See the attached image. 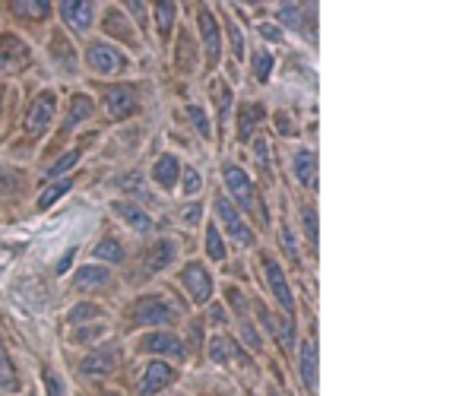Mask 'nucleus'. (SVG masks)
I'll use <instances>...</instances> for the list:
<instances>
[{
	"mask_svg": "<svg viewBox=\"0 0 475 396\" xmlns=\"http://www.w3.org/2000/svg\"><path fill=\"white\" fill-rule=\"evenodd\" d=\"M222 178H225V187L232 191V197L238 200L253 219H260V225H263L266 222V206H263V200L257 197V187L251 184L244 168H238L234 162H225V165H222Z\"/></svg>",
	"mask_w": 475,
	"mask_h": 396,
	"instance_id": "f257e3e1",
	"label": "nucleus"
},
{
	"mask_svg": "<svg viewBox=\"0 0 475 396\" xmlns=\"http://www.w3.org/2000/svg\"><path fill=\"white\" fill-rule=\"evenodd\" d=\"M175 317H177V311L165 298H158V295H143V298H137L130 307V324L133 326H139V324L158 326V324H171Z\"/></svg>",
	"mask_w": 475,
	"mask_h": 396,
	"instance_id": "f03ea898",
	"label": "nucleus"
},
{
	"mask_svg": "<svg viewBox=\"0 0 475 396\" xmlns=\"http://www.w3.org/2000/svg\"><path fill=\"white\" fill-rule=\"evenodd\" d=\"M86 64L92 73L114 77V73H120L127 67V58H124V51H118V48L108 45V41H92L86 51Z\"/></svg>",
	"mask_w": 475,
	"mask_h": 396,
	"instance_id": "7ed1b4c3",
	"label": "nucleus"
},
{
	"mask_svg": "<svg viewBox=\"0 0 475 396\" xmlns=\"http://www.w3.org/2000/svg\"><path fill=\"white\" fill-rule=\"evenodd\" d=\"M215 216H219V222L225 225V231L241 244V248H251V244H253V229L244 222V216L234 210L232 200H228L225 193H219V197H215Z\"/></svg>",
	"mask_w": 475,
	"mask_h": 396,
	"instance_id": "20e7f679",
	"label": "nucleus"
},
{
	"mask_svg": "<svg viewBox=\"0 0 475 396\" xmlns=\"http://www.w3.org/2000/svg\"><path fill=\"white\" fill-rule=\"evenodd\" d=\"M181 286L194 305H209V298H213V276L203 263H187L181 269Z\"/></svg>",
	"mask_w": 475,
	"mask_h": 396,
	"instance_id": "39448f33",
	"label": "nucleus"
},
{
	"mask_svg": "<svg viewBox=\"0 0 475 396\" xmlns=\"http://www.w3.org/2000/svg\"><path fill=\"white\" fill-rule=\"evenodd\" d=\"M29 60H32V51L19 35L13 32L0 35V73H19L29 67Z\"/></svg>",
	"mask_w": 475,
	"mask_h": 396,
	"instance_id": "423d86ee",
	"label": "nucleus"
},
{
	"mask_svg": "<svg viewBox=\"0 0 475 396\" xmlns=\"http://www.w3.org/2000/svg\"><path fill=\"white\" fill-rule=\"evenodd\" d=\"M260 260H263V273H266V282H270V292L276 295V301L291 317V314H295V295H291V286H289V279H285L282 267H279L270 254H260Z\"/></svg>",
	"mask_w": 475,
	"mask_h": 396,
	"instance_id": "0eeeda50",
	"label": "nucleus"
},
{
	"mask_svg": "<svg viewBox=\"0 0 475 396\" xmlns=\"http://www.w3.org/2000/svg\"><path fill=\"white\" fill-rule=\"evenodd\" d=\"M54 111H57V96L51 89H44L42 96L32 98L29 111H25V130H29V134H44L51 117H54Z\"/></svg>",
	"mask_w": 475,
	"mask_h": 396,
	"instance_id": "6e6552de",
	"label": "nucleus"
},
{
	"mask_svg": "<svg viewBox=\"0 0 475 396\" xmlns=\"http://www.w3.org/2000/svg\"><path fill=\"white\" fill-rule=\"evenodd\" d=\"M139 352H149V355H171V358H187V345L181 343V336L175 333H146L139 339Z\"/></svg>",
	"mask_w": 475,
	"mask_h": 396,
	"instance_id": "1a4fd4ad",
	"label": "nucleus"
},
{
	"mask_svg": "<svg viewBox=\"0 0 475 396\" xmlns=\"http://www.w3.org/2000/svg\"><path fill=\"white\" fill-rule=\"evenodd\" d=\"M225 295H228V305L234 307V317H238V326H241V336H244V343L251 345V349H260L263 343H260V333L253 330V320H251V311H247L244 292H241V288H234V286H228Z\"/></svg>",
	"mask_w": 475,
	"mask_h": 396,
	"instance_id": "9d476101",
	"label": "nucleus"
},
{
	"mask_svg": "<svg viewBox=\"0 0 475 396\" xmlns=\"http://www.w3.org/2000/svg\"><path fill=\"white\" fill-rule=\"evenodd\" d=\"M175 368H171L168 362H152V364H146V371H143V381H139V387H137V393L139 396H152V393H158V390H165V387H171L175 383Z\"/></svg>",
	"mask_w": 475,
	"mask_h": 396,
	"instance_id": "9b49d317",
	"label": "nucleus"
},
{
	"mask_svg": "<svg viewBox=\"0 0 475 396\" xmlns=\"http://www.w3.org/2000/svg\"><path fill=\"white\" fill-rule=\"evenodd\" d=\"M101 105H105V111L114 117V121H120V117L137 111V89H133V86H114V89L105 92Z\"/></svg>",
	"mask_w": 475,
	"mask_h": 396,
	"instance_id": "f8f14e48",
	"label": "nucleus"
},
{
	"mask_svg": "<svg viewBox=\"0 0 475 396\" xmlns=\"http://www.w3.org/2000/svg\"><path fill=\"white\" fill-rule=\"evenodd\" d=\"M48 51L51 58H54V64L61 67V73H67V77H76V70H80V58H76V48L70 45V39L63 32H51V41H48Z\"/></svg>",
	"mask_w": 475,
	"mask_h": 396,
	"instance_id": "ddd939ff",
	"label": "nucleus"
},
{
	"mask_svg": "<svg viewBox=\"0 0 475 396\" xmlns=\"http://www.w3.org/2000/svg\"><path fill=\"white\" fill-rule=\"evenodd\" d=\"M200 35H203V48H206L209 67H215L219 64V54H222V32H219V23H215V13L209 7L200 10Z\"/></svg>",
	"mask_w": 475,
	"mask_h": 396,
	"instance_id": "4468645a",
	"label": "nucleus"
},
{
	"mask_svg": "<svg viewBox=\"0 0 475 396\" xmlns=\"http://www.w3.org/2000/svg\"><path fill=\"white\" fill-rule=\"evenodd\" d=\"M57 10H61V20L67 23L76 35H82L89 26H92V10L95 7L89 4V0H63Z\"/></svg>",
	"mask_w": 475,
	"mask_h": 396,
	"instance_id": "2eb2a0df",
	"label": "nucleus"
},
{
	"mask_svg": "<svg viewBox=\"0 0 475 396\" xmlns=\"http://www.w3.org/2000/svg\"><path fill=\"white\" fill-rule=\"evenodd\" d=\"M118 364H120V349L118 345H105V349L82 358L80 368H82V374H111Z\"/></svg>",
	"mask_w": 475,
	"mask_h": 396,
	"instance_id": "dca6fc26",
	"label": "nucleus"
},
{
	"mask_svg": "<svg viewBox=\"0 0 475 396\" xmlns=\"http://www.w3.org/2000/svg\"><path fill=\"white\" fill-rule=\"evenodd\" d=\"M101 29L108 32V39H120L127 45H137V35H133V26L127 23V13H120L118 7H111L101 20Z\"/></svg>",
	"mask_w": 475,
	"mask_h": 396,
	"instance_id": "f3484780",
	"label": "nucleus"
},
{
	"mask_svg": "<svg viewBox=\"0 0 475 396\" xmlns=\"http://www.w3.org/2000/svg\"><path fill=\"white\" fill-rule=\"evenodd\" d=\"M152 178H156L158 187L171 191V187L177 184V178H181V162H177V155H171V153L158 155L156 165H152Z\"/></svg>",
	"mask_w": 475,
	"mask_h": 396,
	"instance_id": "a211bd4d",
	"label": "nucleus"
},
{
	"mask_svg": "<svg viewBox=\"0 0 475 396\" xmlns=\"http://www.w3.org/2000/svg\"><path fill=\"white\" fill-rule=\"evenodd\" d=\"M111 210L118 212V216L124 219L130 229H137V231H149L152 229V219L146 216L137 203H130V200H118V203H111Z\"/></svg>",
	"mask_w": 475,
	"mask_h": 396,
	"instance_id": "6ab92c4d",
	"label": "nucleus"
},
{
	"mask_svg": "<svg viewBox=\"0 0 475 396\" xmlns=\"http://www.w3.org/2000/svg\"><path fill=\"white\" fill-rule=\"evenodd\" d=\"M263 117H266L263 105H257V102L241 105V115H238V136H241V143H244V140H251L253 127H257V124L263 121Z\"/></svg>",
	"mask_w": 475,
	"mask_h": 396,
	"instance_id": "aec40b11",
	"label": "nucleus"
},
{
	"mask_svg": "<svg viewBox=\"0 0 475 396\" xmlns=\"http://www.w3.org/2000/svg\"><path fill=\"white\" fill-rule=\"evenodd\" d=\"M171 263H175V244H171V241L152 244L149 254H146V267H149L152 273H162V269H168Z\"/></svg>",
	"mask_w": 475,
	"mask_h": 396,
	"instance_id": "412c9836",
	"label": "nucleus"
},
{
	"mask_svg": "<svg viewBox=\"0 0 475 396\" xmlns=\"http://www.w3.org/2000/svg\"><path fill=\"white\" fill-rule=\"evenodd\" d=\"M295 174L304 187L317 184V155L310 153V149H298L295 153Z\"/></svg>",
	"mask_w": 475,
	"mask_h": 396,
	"instance_id": "4be33fe9",
	"label": "nucleus"
},
{
	"mask_svg": "<svg viewBox=\"0 0 475 396\" xmlns=\"http://www.w3.org/2000/svg\"><path fill=\"white\" fill-rule=\"evenodd\" d=\"M95 105L89 96H73L70 98V108H67V121H63V130H73L76 124H82L86 117H92Z\"/></svg>",
	"mask_w": 475,
	"mask_h": 396,
	"instance_id": "5701e85b",
	"label": "nucleus"
},
{
	"mask_svg": "<svg viewBox=\"0 0 475 396\" xmlns=\"http://www.w3.org/2000/svg\"><path fill=\"white\" fill-rule=\"evenodd\" d=\"M301 381L308 390L317 387V343L314 339H308L301 345Z\"/></svg>",
	"mask_w": 475,
	"mask_h": 396,
	"instance_id": "b1692460",
	"label": "nucleus"
},
{
	"mask_svg": "<svg viewBox=\"0 0 475 396\" xmlns=\"http://www.w3.org/2000/svg\"><path fill=\"white\" fill-rule=\"evenodd\" d=\"M175 60H177V70H184V73H194L196 70V48H194V41H190L187 29H181V35H177V54H175Z\"/></svg>",
	"mask_w": 475,
	"mask_h": 396,
	"instance_id": "393cba45",
	"label": "nucleus"
},
{
	"mask_svg": "<svg viewBox=\"0 0 475 396\" xmlns=\"http://www.w3.org/2000/svg\"><path fill=\"white\" fill-rule=\"evenodd\" d=\"M73 282L80 288H99V286H108V282H111V273H108V267H80Z\"/></svg>",
	"mask_w": 475,
	"mask_h": 396,
	"instance_id": "a878e982",
	"label": "nucleus"
},
{
	"mask_svg": "<svg viewBox=\"0 0 475 396\" xmlns=\"http://www.w3.org/2000/svg\"><path fill=\"white\" fill-rule=\"evenodd\" d=\"M0 390H6V393H16L19 390V374L13 368V358L6 355L4 343H0Z\"/></svg>",
	"mask_w": 475,
	"mask_h": 396,
	"instance_id": "bb28decb",
	"label": "nucleus"
},
{
	"mask_svg": "<svg viewBox=\"0 0 475 396\" xmlns=\"http://www.w3.org/2000/svg\"><path fill=\"white\" fill-rule=\"evenodd\" d=\"M270 333H276L279 345H282L285 352H289L291 345H295V324H291V317H272Z\"/></svg>",
	"mask_w": 475,
	"mask_h": 396,
	"instance_id": "cd10ccee",
	"label": "nucleus"
},
{
	"mask_svg": "<svg viewBox=\"0 0 475 396\" xmlns=\"http://www.w3.org/2000/svg\"><path fill=\"white\" fill-rule=\"evenodd\" d=\"M10 10L16 16H32V20H44L51 10V4H44V0H16V4H10Z\"/></svg>",
	"mask_w": 475,
	"mask_h": 396,
	"instance_id": "c85d7f7f",
	"label": "nucleus"
},
{
	"mask_svg": "<svg viewBox=\"0 0 475 396\" xmlns=\"http://www.w3.org/2000/svg\"><path fill=\"white\" fill-rule=\"evenodd\" d=\"M95 257H99V260H108V263H120L124 260V248H120L118 238H101V241L95 244Z\"/></svg>",
	"mask_w": 475,
	"mask_h": 396,
	"instance_id": "c756f323",
	"label": "nucleus"
},
{
	"mask_svg": "<svg viewBox=\"0 0 475 396\" xmlns=\"http://www.w3.org/2000/svg\"><path fill=\"white\" fill-rule=\"evenodd\" d=\"M213 96H215V105H219V124H228V115H232V89L222 79H215Z\"/></svg>",
	"mask_w": 475,
	"mask_h": 396,
	"instance_id": "7c9ffc66",
	"label": "nucleus"
},
{
	"mask_svg": "<svg viewBox=\"0 0 475 396\" xmlns=\"http://www.w3.org/2000/svg\"><path fill=\"white\" fill-rule=\"evenodd\" d=\"M70 187H73V181H70V178H61V181H57V184H51L48 191H44L42 197H38V210H48V206L54 203V200H61L63 193L70 191Z\"/></svg>",
	"mask_w": 475,
	"mask_h": 396,
	"instance_id": "2f4dec72",
	"label": "nucleus"
},
{
	"mask_svg": "<svg viewBox=\"0 0 475 396\" xmlns=\"http://www.w3.org/2000/svg\"><path fill=\"white\" fill-rule=\"evenodd\" d=\"M175 4H158L156 7V26H158V35H171V26H175Z\"/></svg>",
	"mask_w": 475,
	"mask_h": 396,
	"instance_id": "473e14b6",
	"label": "nucleus"
},
{
	"mask_svg": "<svg viewBox=\"0 0 475 396\" xmlns=\"http://www.w3.org/2000/svg\"><path fill=\"white\" fill-rule=\"evenodd\" d=\"M206 343H209V358H213L215 364H225L228 355H232V339L213 336V339H206Z\"/></svg>",
	"mask_w": 475,
	"mask_h": 396,
	"instance_id": "72a5a7b5",
	"label": "nucleus"
},
{
	"mask_svg": "<svg viewBox=\"0 0 475 396\" xmlns=\"http://www.w3.org/2000/svg\"><path fill=\"white\" fill-rule=\"evenodd\" d=\"M206 254L213 257V260H225V244H222V235L215 225L206 229Z\"/></svg>",
	"mask_w": 475,
	"mask_h": 396,
	"instance_id": "f704fd0d",
	"label": "nucleus"
},
{
	"mask_svg": "<svg viewBox=\"0 0 475 396\" xmlns=\"http://www.w3.org/2000/svg\"><path fill=\"white\" fill-rule=\"evenodd\" d=\"M187 117L194 121V127L200 130V136H206V140L213 136V124H209V115L200 108V105H190V108H187Z\"/></svg>",
	"mask_w": 475,
	"mask_h": 396,
	"instance_id": "c9c22d12",
	"label": "nucleus"
},
{
	"mask_svg": "<svg viewBox=\"0 0 475 396\" xmlns=\"http://www.w3.org/2000/svg\"><path fill=\"white\" fill-rule=\"evenodd\" d=\"M272 73V54L270 51H257L253 54V77L260 79V83H266Z\"/></svg>",
	"mask_w": 475,
	"mask_h": 396,
	"instance_id": "e433bc0d",
	"label": "nucleus"
},
{
	"mask_svg": "<svg viewBox=\"0 0 475 396\" xmlns=\"http://www.w3.org/2000/svg\"><path fill=\"white\" fill-rule=\"evenodd\" d=\"M200 174H196V168H190V165H181V187H184V193L187 197H194L196 191H200Z\"/></svg>",
	"mask_w": 475,
	"mask_h": 396,
	"instance_id": "4c0bfd02",
	"label": "nucleus"
},
{
	"mask_svg": "<svg viewBox=\"0 0 475 396\" xmlns=\"http://www.w3.org/2000/svg\"><path fill=\"white\" fill-rule=\"evenodd\" d=\"M95 317H101V307L99 305H76L73 311H70V320H73V324H86V320H95Z\"/></svg>",
	"mask_w": 475,
	"mask_h": 396,
	"instance_id": "58836bf2",
	"label": "nucleus"
},
{
	"mask_svg": "<svg viewBox=\"0 0 475 396\" xmlns=\"http://www.w3.org/2000/svg\"><path fill=\"white\" fill-rule=\"evenodd\" d=\"M253 153H257V162H260V168H263L266 174L272 172V159H270V140L266 136H257L253 140Z\"/></svg>",
	"mask_w": 475,
	"mask_h": 396,
	"instance_id": "ea45409f",
	"label": "nucleus"
},
{
	"mask_svg": "<svg viewBox=\"0 0 475 396\" xmlns=\"http://www.w3.org/2000/svg\"><path fill=\"white\" fill-rule=\"evenodd\" d=\"M301 10L304 7H298V4H285V7L279 10V20L291 29H301Z\"/></svg>",
	"mask_w": 475,
	"mask_h": 396,
	"instance_id": "a19ab883",
	"label": "nucleus"
},
{
	"mask_svg": "<svg viewBox=\"0 0 475 396\" xmlns=\"http://www.w3.org/2000/svg\"><path fill=\"white\" fill-rule=\"evenodd\" d=\"M76 162H80V153H67V155H63V159H57V162H54V165H51V168H48V174H51V178H57V174L70 172V168H73V165H76Z\"/></svg>",
	"mask_w": 475,
	"mask_h": 396,
	"instance_id": "79ce46f5",
	"label": "nucleus"
},
{
	"mask_svg": "<svg viewBox=\"0 0 475 396\" xmlns=\"http://www.w3.org/2000/svg\"><path fill=\"white\" fill-rule=\"evenodd\" d=\"M304 231H308V238H310V244H317V212L310 210V206H304Z\"/></svg>",
	"mask_w": 475,
	"mask_h": 396,
	"instance_id": "37998d69",
	"label": "nucleus"
},
{
	"mask_svg": "<svg viewBox=\"0 0 475 396\" xmlns=\"http://www.w3.org/2000/svg\"><path fill=\"white\" fill-rule=\"evenodd\" d=\"M228 32H232V54H234V58H244V39H241V29L232 23V26H228Z\"/></svg>",
	"mask_w": 475,
	"mask_h": 396,
	"instance_id": "c03bdc74",
	"label": "nucleus"
},
{
	"mask_svg": "<svg viewBox=\"0 0 475 396\" xmlns=\"http://www.w3.org/2000/svg\"><path fill=\"white\" fill-rule=\"evenodd\" d=\"M44 383H48V396H63V381L57 374H44Z\"/></svg>",
	"mask_w": 475,
	"mask_h": 396,
	"instance_id": "a18cd8bd",
	"label": "nucleus"
},
{
	"mask_svg": "<svg viewBox=\"0 0 475 396\" xmlns=\"http://www.w3.org/2000/svg\"><path fill=\"white\" fill-rule=\"evenodd\" d=\"M209 324H213V326H225V307H222V305H209Z\"/></svg>",
	"mask_w": 475,
	"mask_h": 396,
	"instance_id": "49530a36",
	"label": "nucleus"
},
{
	"mask_svg": "<svg viewBox=\"0 0 475 396\" xmlns=\"http://www.w3.org/2000/svg\"><path fill=\"white\" fill-rule=\"evenodd\" d=\"M276 127H279V134H295V127H291V117L285 115V111H276Z\"/></svg>",
	"mask_w": 475,
	"mask_h": 396,
	"instance_id": "de8ad7c7",
	"label": "nucleus"
},
{
	"mask_svg": "<svg viewBox=\"0 0 475 396\" xmlns=\"http://www.w3.org/2000/svg\"><path fill=\"white\" fill-rule=\"evenodd\" d=\"M260 35H263L266 41H282V32H279L276 26H270V23H263V26H260Z\"/></svg>",
	"mask_w": 475,
	"mask_h": 396,
	"instance_id": "09e8293b",
	"label": "nucleus"
},
{
	"mask_svg": "<svg viewBox=\"0 0 475 396\" xmlns=\"http://www.w3.org/2000/svg\"><path fill=\"white\" fill-rule=\"evenodd\" d=\"M101 336V326H92V330H80L76 333V343H89V339Z\"/></svg>",
	"mask_w": 475,
	"mask_h": 396,
	"instance_id": "8fccbe9b",
	"label": "nucleus"
},
{
	"mask_svg": "<svg viewBox=\"0 0 475 396\" xmlns=\"http://www.w3.org/2000/svg\"><path fill=\"white\" fill-rule=\"evenodd\" d=\"M200 212H203V210H200V206H187V210H184V212H181V216H184V219H187V225H194V222H200Z\"/></svg>",
	"mask_w": 475,
	"mask_h": 396,
	"instance_id": "3c124183",
	"label": "nucleus"
},
{
	"mask_svg": "<svg viewBox=\"0 0 475 396\" xmlns=\"http://www.w3.org/2000/svg\"><path fill=\"white\" fill-rule=\"evenodd\" d=\"M282 248L291 254V260L298 257V254H295V241H291V231H289V229H282Z\"/></svg>",
	"mask_w": 475,
	"mask_h": 396,
	"instance_id": "603ef678",
	"label": "nucleus"
},
{
	"mask_svg": "<svg viewBox=\"0 0 475 396\" xmlns=\"http://www.w3.org/2000/svg\"><path fill=\"white\" fill-rule=\"evenodd\" d=\"M196 345H200V324L190 326V349H196Z\"/></svg>",
	"mask_w": 475,
	"mask_h": 396,
	"instance_id": "864d4df0",
	"label": "nucleus"
},
{
	"mask_svg": "<svg viewBox=\"0 0 475 396\" xmlns=\"http://www.w3.org/2000/svg\"><path fill=\"white\" fill-rule=\"evenodd\" d=\"M70 260H73V250H70V254H63V260L57 263V273H67V269H70Z\"/></svg>",
	"mask_w": 475,
	"mask_h": 396,
	"instance_id": "5fc2aeb1",
	"label": "nucleus"
},
{
	"mask_svg": "<svg viewBox=\"0 0 475 396\" xmlns=\"http://www.w3.org/2000/svg\"><path fill=\"white\" fill-rule=\"evenodd\" d=\"M270 396H282V393H279V390H276V387H272V390H270Z\"/></svg>",
	"mask_w": 475,
	"mask_h": 396,
	"instance_id": "6e6d98bb",
	"label": "nucleus"
},
{
	"mask_svg": "<svg viewBox=\"0 0 475 396\" xmlns=\"http://www.w3.org/2000/svg\"><path fill=\"white\" fill-rule=\"evenodd\" d=\"M101 396H118V393H101Z\"/></svg>",
	"mask_w": 475,
	"mask_h": 396,
	"instance_id": "4d7b16f0",
	"label": "nucleus"
}]
</instances>
